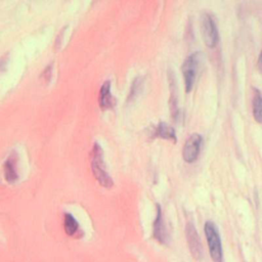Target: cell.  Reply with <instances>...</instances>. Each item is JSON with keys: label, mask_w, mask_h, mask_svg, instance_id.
I'll return each mask as SVG.
<instances>
[{"label": "cell", "mask_w": 262, "mask_h": 262, "mask_svg": "<svg viewBox=\"0 0 262 262\" xmlns=\"http://www.w3.org/2000/svg\"><path fill=\"white\" fill-rule=\"evenodd\" d=\"M98 101L101 110H106L111 108L115 105L116 100L115 97L111 93V82L105 81L99 90V96H98Z\"/></svg>", "instance_id": "obj_9"}, {"label": "cell", "mask_w": 262, "mask_h": 262, "mask_svg": "<svg viewBox=\"0 0 262 262\" xmlns=\"http://www.w3.org/2000/svg\"><path fill=\"white\" fill-rule=\"evenodd\" d=\"M156 207H157V215H156V218H155V221L152 224V236L159 243L166 245V244H168L169 234L166 229L161 206L159 204H157Z\"/></svg>", "instance_id": "obj_6"}, {"label": "cell", "mask_w": 262, "mask_h": 262, "mask_svg": "<svg viewBox=\"0 0 262 262\" xmlns=\"http://www.w3.org/2000/svg\"><path fill=\"white\" fill-rule=\"evenodd\" d=\"M90 163L92 173L98 183L105 187L111 188L114 185L113 178L106 172L104 160H103V151L101 146L98 143H94L91 154H90Z\"/></svg>", "instance_id": "obj_1"}, {"label": "cell", "mask_w": 262, "mask_h": 262, "mask_svg": "<svg viewBox=\"0 0 262 262\" xmlns=\"http://www.w3.org/2000/svg\"><path fill=\"white\" fill-rule=\"evenodd\" d=\"M155 135L158 137H161V138L173 140L174 142H176V140H177L174 128L171 127L170 125L166 124L165 122H160L158 124V126L155 129Z\"/></svg>", "instance_id": "obj_10"}, {"label": "cell", "mask_w": 262, "mask_h": 262, "mask_svg": "<svg viewBox=\"0 0 262 262\" xmlns=\"http://www.w3.org/2000/svg\"><path fill=\"white\" fill-rule=\"evenodd\" d=\"M253 116L256 122L262 124V94L257 88H254Z\"/></svg>", "instance_id": "obj_12"}, {"label": "cell", "mask_w": 262, "mask_h": 262, "mask_svg": "<svg viewBox=\"0 0 262 262\" xmlns=\"http://www.w3.org/2000/svg\"><path fill=\"white\" fill-rule=\"evenodd\" d=\"M51 73H52V66L51 64H48L44 71L42 72L41 74V78H43V80L45 82H49L50 79H51Z\"/></svg>", "instance_id": "obj_14"}, {"label": "cell", "mask_w": 262, "mask_h": 262, "mask_svg": "<svg viewBox=\"0 0 262 262\" xmlns=\"http://www.w3.org/2000/svg\"><path fill=\"white\" fill-rule=\"evenodd\" d=\"M202 140L203 138L199 133H193L186 139L182 150V157L186 163H193L198 159Z\"/></svg>", "instance_id": "obj_5"}, {"label": "cell", "mask_w": 262, "mask_h": 262, "mask_svg": "<svg viewBox=\"0 0 262 262\" xmlns=\"http://www.w3.org/2000/svg\"><path fill=\"white\" fill-rule=\"evenodd\" d=\"M16 163H17V154L15 151H12L3 164L4 177L6 181L9 183H13L18 179V174L16 172Z\"/></svg>", "instance_id": "obj_8"}, {"label": "cell", "mask_w": 262, "mask_h": 262, "mask_svg": "<svg viewBox=\"0 0 262 262\" xmlns=\"http://www.w3.org/2000/svg\"><path fill=\"white\" fill-rule=\"evenodd\" d=\"M186 238H187V244H188L191 255L193 256L194 259L200 260L203 255L202 244H201L200 236L196 232V229L191 222L187 223L186 225Z\"/></svg>", "instance_id": "obj_7"}, {"label": "cell", "mask_w": 262, "mask_h": 262, "mask_svg": "<svg viewBox=\"0 0 262 262\" xmlns=\"http://www.w3.org/2000/svg\"><path fill=\"white\" fill-rule=\"evenodd\" d=\"M63 228L66 233L69 236H74L77 234V232L80 230L79 223L76 220V218L70 214V213H64L63 217Z\"/></svg>", "instance_id": "obj_11"}, {"label": "cell", "mask_w": 262, "mask_h": 262, "mask_svg": "<svg viewBox=\"0 0 262 262\" xmlns=\"http://www.w3.org/2000/svg\"><path fill=\"white\" fill-rule=\"evenodd\" d=\"M258 69H259L260 73L262 74V50H261L260 55H259V58H258Z\"/></svg>", "instance_id": "obj_16"}, {"label": "cell", "mask_w": 262, "mask_h": 262, "mask_svg": "<svg viewBox=\"0 0 262 262\" xmlns=\"http://www.w3.org/2000/svg\"><path fill=\"white\" fill-rule=\"evenodd\" d=\"M142 82H143V79L141 77H136L133 80V83H132L131 88H130V93H129V96H128V100H131L134 97H136L137 94L141 91Z\"/></svg>", "instance_id": "obj_13"}, {"label": "cell", "mask_w": 262, "mask_h": 262, "mask_svg": "<svg viewBox=\"0 0 262 262\" xmlns=\"http://www.w3.org/2000/svg\"><path fill=\"white\" fill-rule=\"evenodd\" d=\"M201 30L205 44L210 48L215 47L219 41V33L214 17L208 12L201 16Z\"/></svg>", "instance_id": "obj_4"}, {"label": "cell", "mask_w": 262, "mask_h": 262, "mask_svg": "<svg viewBox=\"0 0 262 262\" xmlns=\"http://www.w3.org/2000/svg\"><path fill=\"white\" fill-rule=\"evenodd\" d=\"M8 62V53H5L0 57V71H3Z\"/></svg>", "instance_id": "obj_15"}, {"label": "cell", "mask_w": 262, "mask_h": 262, "mask_svg": "<svg viewBox=\"0 0 262 262\" xmlns=\"http://www.w3.org/2000/svg\"><path fill=\"white\" fill-rule=\"evenodd\" d=\"M210 256L214 262H222L223 251L218 228L213 221L208 220L204 226Z\"/></svg>", "instance_id": "obj_2"}, {"label": "cell", "mask_w": 262, "mask_h": 262, "mask_svg": "<svg viewBox=\"0 0 262 262\" xmlns=\"http://www.w3.org/2000/svg\"><path fill=\"white\" fill-rule=\"evenodd\" d=\"M201 59H202V53L200 51H196L188 55L182 63L181 71L183 74L186 92H190L193 87L196 74L199 71V67L201 63Z\"/></svg>", "instance_id": "obj_3"}]
</instances>
